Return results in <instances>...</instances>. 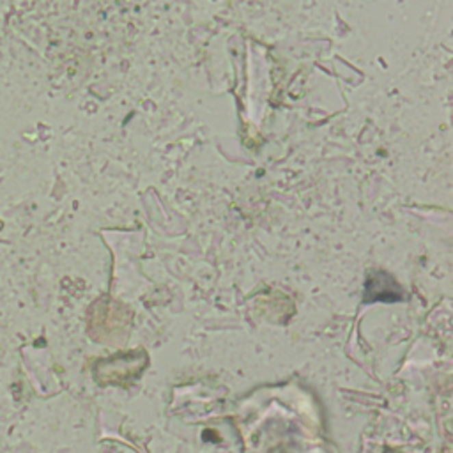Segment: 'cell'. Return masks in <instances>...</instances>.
Returning <instances> with one entry per match:
<instances>
[{"label":"cell","instance_id":"cell-1","mask_svg":"<svg viewBox=\"0 0 453 453\" xmlns=\"http://www.w3.org/2000/svg\"><path fill=\"white\" fill-rule=\"evenodd\" d=\"M400 296H402V291L398 289L393 280H389V283H386L385 287H379L372 280L367 282V301H395L400 300Z\"/></svg>","mask_w":453,"mask_h":453}]
</instances>
